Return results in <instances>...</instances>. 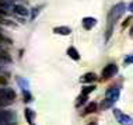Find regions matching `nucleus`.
<instances>
[{"mask_svg": "<svg viewBox=\"0 0 133 125\" xmlns=\"http://www.w3.org/2000/svg\"><path fill=\"white\" fill-rule=\"evenodd\" d=\"M125 9H126V6H125L123 3H118V4H115L112 9H111L109 14H108V24H107V35H105L107 41L109 40L111 34H112L115 23H116V21L122 17V14L125 13Z\"/></svg>", "mask_w": 133, "mask_h": 125, "instance_id": "obj_1", "label": "nucleus"}, {"mask_svg": "<svg viewBox=\"0 0 133 125\" xmlns=\"http://www.w3.org/2000/svg\"><path fill=\"white\" fill-rule=\"evenodd\" d=\"M119 94H121L119 86H112V87H109V89L107 90L105 100H104V103L101 104V107H102L104 110H105V108H109V107L114 105V103L116 101L118 98H119Z\"/></svg>", "mask_w": 133, "mask_h": 125, "instance_id": "obj_2", "label": "nucleus"}, {"mask_svg": "<svg viewBox=\"0 0 133 125\" xmlns=\"http://www.w3.org/2000/svg\"><path fill=\"white\" fill-rule=\"evenodd\" d=\"M116 73H118V66L115 65V63H109V65H107V66L102 69L101 80H108V79H111V77H114Z\"/></svg>", "mask_w": 133, "mask_h": 125, "instance_id": "obj_3", "label": "nucleus"}, {"mask_svg": "<svg viewBox=\"0 0 133 125\" xmlns=\"http://www.w3.org/2000/svg\"><path fill=\"white\" fill-rule=\"evenodd\" d=\"M114 114H115L118 122H119L121 125H133V120H132L129 115H126L125 113H122L121 110L115 108V110H114Z\"/></svg>", "mask_w": 133, "mask_h": 125, "instance_id": "obj_4", "label": "nucleus"}, {"mask_svg": "<svg viewBox=\"0 0 133 125\" xmlns=\"http://www.w3.org/2000/svg\"><path fill=\"white\" fill-rule=\"evenodd\" d=\"M81 24H83V27H84V30L90 31L91 28L95 27L97 18H94V17H84V18H83V21H81Z\"/></svg>", "mask_w": 133, "mask_h": 125, "instance_id": "obj_5", "label": "nucleus"}, {"mask_svg": "<svg viewBox=\"0 0 133 125\" xmlns=\"http://www.w3.org/2000/svg\"><path fill=\"white\" fill-rule=\"evenodd\" d=\"M53 33H55V34H59V35H70L71 28H70V27H66V26L55 27V28H53Z\"/></svg>", "mask_w": 133, "mask_h": 125, "instance_id": "obj_6", "label": "nucleus"}, {"mask_svg": "<svg viewBox=\"0 0 133 125\" xmlns=\"http://www.w3.org/2000/svg\"><path fill=\"white\" fill-rule=\"evenodd\" d=\"M80 80H81V83H91V82L97 80V74L92 73V72H88V73H85Z\"/></svg>", "mask_w": 133, "mask_h": 125, "instance_id": "obj_7", "label": "nucleus"}, {"mask_svg": "<svg viewBox=\"0 0 133 125\" xmlns=\"http://www.w3.org/2000/svg\"><path fill=\"white\" fill-rule=\"evenodd\" d=\"M67 55H69L73 60H78V59H80V53L77 52V49L74 48V46H70V48L67 49Z\"/></svg>", "mask_w": 133, "mask_h": 125, "instance_id": "obj_8", "label": "nucleus"}, {"mask_svg": "<svg viewBox=\"0 0 133 125\" xmlns=\"http://www.w3.org/2000/svg\"><path fill=\"white\" fill-rule=\"evenodd\" d=\"M97 103H91V104H88L87 107H85L84 110V115H87V114H91V113H95L97 111Z\"/></svg>", "mask_w": 133, "mask_h": 125, "instance_id": "obj_9", "label": "nucleus"}, {"mask_svg": "<svg viewBox=\"0 0 133 125\" xmlns=\"http://www.w3.org/2000/svg\"><path fill=\"white\" fill-rule=\"evenodd\" d=\"M95 90V86H92V84H90V86H85V87H83V91H81V96H87L90 94V93H92Z\"/></svg>", "mask_w": 133, "mask_h": 125, "instance_id": "obj_10", "label": "nucleus"}, {"mask_svg": "<svg viewBox=\"0 0 133 125\" xmlns=\"http://www.w3.org/2000/svg\"><path fill=\"white\" fill-rule=\"evenodd\" d=\"M14 10H16L17 14H21V16H27V14H28L27 9H25V7H23V6H16V7H14Z\"/></svg>", "mask_w": 133, "mask_h": 125, "instance_id": "obj_11", "label": "nucleus"}, {"mask_svg": "<svg viewBox=\"0 0 133 125\" xmlns=\"http://www.w3.org/2000/svg\"><path fill=\"white\" fill-rule=\"evenodd\" d=\"M25 115H27V120H28V122H30V124L32 125V117H34V113H32V110L27 108V110H25Z\"/></svg>", "mask_w": 133, "mask_h": 125, "instance_id": "obj_12", "label": "nucleus"}, {"mask_svg": "<svg viewBox=\"0 0 133 125\" xmlns=\"http://www.w3.org/2000/svg\"><path fill=\"white\" fill-rule=\"evenodd\" d=\"M85 100H87V97L85 96H78V98H77V101H76V105H83L85 103Z\"/></svg>", "mask_w": 133, "mask_h": 125, "instance_id": "obj_13", "label": "nucleus"}, {"mask_svg": "<svg viewBox=\"0 0 133 125\" xmlns=\"http://www.w3.org/2000/svg\"><path fill=\"white\" fill-rule=\"evenodd\" d=\"M123 63H125V65H130V63H133V55L128 56V58H125Z\"/></svg>", "mask_w": 133, "mask_h": 125, "instance_id": "obj_14", "label": "nucleus"}, {"mask_svg": "<svg viewBox=\"0 0 133 125\" xmlns=\"http://www.w3.org/2000/svg\"><path fill=\"white\" fill-rule=\"evenodd\" d=\"M132 20H133L132 17H129V18H126V20L123 21V23H122V27H123V28H125V27H128V26H129V23H130Z\"/></svg>", "mask_w": 133, "mask_h": 125, "instance_id": "obj_15", "label": "nucleus"}, {"mask_svg": "<svg viewBox=\"0 0 133 125\" xmlns=\"http://www.w3.org/2000/svg\"><path fill=\"white\" fill-rule=\"evenodd\" d=\"M24 97H25V101H31V94H28V91H24Z\"/></svg>", "mask_w": 133, "mask_h": 125, "instance_id": "obj_16", "label": "nucleus"}, {"mask_svg": "<svg viewBox=\"0 0 133 125\" xmlns=\"http://www.w3.org/2000/svg\"><path fill=\"white\" fill-rule=\"evenodd\" d=\"M129 11H132V13H133V2L130 3V4H129Z\"/></svg>", "mask_w": 133, "mask_h": 125, "instance_id": "obj_17", "label": "nucleus"}, {"mask_svg": "<svg viewBox=\"0 0 133 125\" xmlns=\"http://www.w3.org/2000/svg\"><path fill=\"white\" fill-rule=\"evenodd\" d=\"M6 83V79H3L2 76H0V84H4Z\"/></svg>", "mask_w": 133, "mask_h": 125, "instance_id": "obj_18", "label": "nucleus"}, {"mask_svg": "<svg viewBox=\"0 0 133 125\" xmlns=\"http://www.w3.org/2000/svg\"><path fill=\"white\" fill-rule=\"evenodd\" d=\"M88 125H97V121H91V122H90Z\"/></svg>", "mask_w": 133, "mask_h": 125, "instance_id": "obj_19", "label": "nucleus"}, {"mask_svg": "<svg viewBox=\"0 0 133 125\" xmlns=\"http://www.w3.org/2000/svg\"><path fill=\"white\" fill-rule=\"evenodd\" d=\"M130 35H133V26H132V28H130Z\"/></svg>", "mask_w": 133, "mask_h": 125, "instance_id": "obj_20", "label": "nucleus"}]
</instances>
